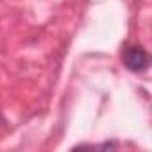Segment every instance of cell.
<instances>
[{
  "mask_svg": "<svg viewBox=\"0 0 152 152\" xmlns=\"http://www.w3.org/2000/svg\"><path fill=\"white\" fill-rule=\"evenodd\" d=\"M124 64L131 72H145L148 66V54L141 45H127L122 54Z\"/></svg>",
  "mask_w": 152,
  "mask_h": 152,
  "instance_id": "obj_1",
  "label": "cell"
}]
</instances>
